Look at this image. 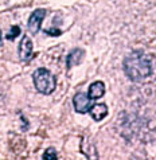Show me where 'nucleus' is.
I'll return each instance as SVG.
<instances>
[{
	"label": "nucleus",
	"mask_w": 156,
	"mask_h": 160,
	"mask_svg": "<svg viewBox=\"0 0 156 160\" xmlns=\"http://www.w3.org/2000/svg\"><path fill=\"white\" fill-rule=\"evenodd\" d=\"M19 34H20V28L18 27V26H14V27H11V31L7 34L6 38L8 39V41H14V39H15Z\"/></svg>",
	"instance_id": "nucleus-10"
},
{
	"label": "nucleus",
	"mask_w": 156,
	"mask_h": 160,
	"mask_svg": "<svg viewBox=\"0 0 156 160\" xmlns=\"http://www.w3.org/2000/svg\"><path fill=\"white\" fill-rule=\"evenodd\" d=\"M123 68L131 81L139 82L152 74V61L144 51L135 50L124 59Z\"/></svg>",
	"instance_id": "nucleus-1"
},
{
	"label": "nucleus",
	"mask_w": 156,
	"mask_h": 160,
	"mask_svg": "<svg viewBox=\"0 0 156 160\" xmlns=\"http://www.w3.org/2000/svg\"><path fill=\"white\" fill-rule=\"evenodd\" d=\"M35 89L42 94H51L57 88V79L47 69H37L33 74Z\"/></svg>",
	"instance_id": "nucleus-2"
},
{
	"label": "nucleus",
	"mask_w": 156,
	"mask_h": 160,
	"mask_svg": "<svg viewBox=\"0 0 156 160\" xmlns=\"http://www.w3.org/2000/svg\"><path fill=\"white\" fill-rule=\"evenodd\" d=\"M88 113H90V116L93 117L94 121H101L108 114V106L105 104H93Z\"/></svg>",
	"instance_id": "nucleus-6"
},
{
	"label": "nucleus",
	"mask_w": 156,
	"mask_h": 160,
	"mask_svg": "<svg viewBox=\"0 0 156 160\" xmlns=\"http://www.w3.org/2000/svg\"><path fill=\"white\" fill-rule=\"evenodd\" d=\"M83 55H85V51H83L82 48H74V50L68 55V59H66V65H68V69H71L73 66L81 63Z\"/></svg>",
	"instance_id": "nucleus-8"
},
{
	"label": "nucleus",
	"mask_w": 156,
	"mask_h": 160,
	"mask_svg": "<svg viewBox=\"0 0 156 160\" xmlns=\"http://www.w3.org/2000/svg\"><path fill=\"white\" fill-rule=\"evenodd\" d=\"M104 94H105V85H104V82L96 81V82H93L92 85L89 86L88 96L90 97L92 100H98Z\"/></svg>",
	"instance_id": "nucleus-7"
},
{
	"label": "nucleus",
	"mask_w": 156,
	"mask_h": 160,
	"mask_svg": "<svg viewBox=\"0 0 156 160\" xmlns=\"http://www.w3.org/2000/svg\"><path fill=\"white\" fill-rule=\"evenodd\" d=\"M19 57H20V59L24 61V62H28L34 57L33 42H31V39L27 37V35H24L23 39L20 41V44H19Z\"/></svg>",
	"instance_id": "nucleus-5"
},
{
	"label": "nucleus",
	"mask_w": 156,
	"mask_h": 160,
	"mask_svg": "<svg viewBox=\"0 0 156 160\" xmlns=\"http://www.w3.org/2000/svg\"><path fill=\"white\" fill-rule=\"evenodd\" d=\"M94 100H92L88 96V93H77L73 98V104H74V109L78 113H88L89 109L92 108V105Z\"/></svg>",
	"instance_id": "nucleus-3"
},
{
	"label": "nucleus",
	"mask_w": 156,
	"mask_h": 160,
	"mask_svg": "<svg viewBox=\"0 0 156 160\" xmlns=\"http://www.w3.org/2000/svg\"><path fill=\"white\" fill-rule=\"evenodd\" d=\"M43 159L44 160H55V159H58V155L55 152V149L54 148L46 149V152L43 153Z\"/></svg>",
	"instance_id": "nucleus-9"
},
{
	"label": "nucleus",
	"mask_w": 156,
	"mask_h": 160,
	"mask_svg": "<svg viewBox=\"0 0 156 160\" xmlns=\"http://www.w3.org/2000/svg\"><path fill=\"white\" fill-rule=\"evenodd\" d=\"M0 46H2V31H0Z\"/></svg>",
	"instance_id": "nucleus-11"
},
{
	"label": "nucleus",
	"mask_w": 156,
	"mask_h": 160,
	"mask_svg": "<svg viewBox=\"0 0 156 160\" xmlns=\"http://www.w3.org/2000/svg\"><path fill=\"white\" fill-rule=\"evenodd\" d=\"M44 16H46V10H43V8H38V10H35L33 14H31L30 19H28V23H27L31 34H34V35L38 34Z\"/></svg>",
	"instance_id": "nucleus-4"
}]
</instances>
